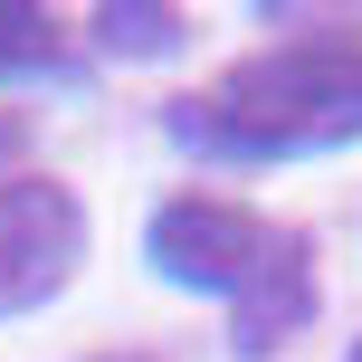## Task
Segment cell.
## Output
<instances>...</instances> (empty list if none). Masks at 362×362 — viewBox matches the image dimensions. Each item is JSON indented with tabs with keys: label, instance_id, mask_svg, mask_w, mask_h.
<instances>
[{
	"label": "cell",
	"instance_id": "cell-1",
	"mask_svg": "<svg viewBox=\"0 0 362 362\" xmlns=\"http://www.w3.org/2000/svg\"><path fill=\"white\" fill-rule=\"evenodd\" d=\"M172 134L229 163H286L362 134V38H296L257 48L219 76L210 95L172 105Z\"/></svg>",
	"mask_w": 362,
	"mask_h": 362
},
{
	"label": "cell",
	"instance_id": "cell-2",
	"mask_svg": "<svg viewBox=\"0 0 362 362\" xmlns=\"http://www.w3.org/2000/svg\"><path fill=\"white\" fill-rule=\"evenodd\" d=\"M153 267L191 296H229V344L248 362H267L296 325L315 315V248L276 219L238 210V200H210V191H181L153 210L144 229Z\"/></svg>",
	"mask_w": 362,
	"mask_h": 362
},
{
	"label": "cell",
	"instance_id": "cell-3",
	"mask_svg": "<svg viewBox=\"0 0 362 362\" xmlns=\"http://www.w3.org/2000/svg\"><path fill=\"white\" fill-rule=\"evenodd\" d=\"M86 267V200L67 181H0V315L48 305Z\"/></svg>",
	"mask_w": 362,
	"mask_h": 362
},
{
	"label": "cell",
	"instance_id": "cell-4",
	"mask_svg": "<svg viewBox=\"0 0 362 362\" xmlns=\"http://www.w3.org/2000/svg\"><path fill=\"white\" fill-rule=\"evenodd\" d=\"M48 67H67V29L48 10H10L0 0V76H48Z\"/></svg>",
	"mask_w": 362,
	"mask_h": 362
},
{
	"label": "cell",
	"instance_id": "cell-5",
	"mask_svg": "<svg viewBox=\"0 0 362 362\" xmlns=\"http://www.w3.org/2000/svg\"><path fill=\"white\" fill-rule=\"evenodd\" d=\"M115 57H172L181 48V10H95Z\"/></svg>",
	"mask_w": 362,
	"mask_h": 362
},
{
	"label": "cell",
	"instance_id": "cell-6",
	"mask_svg": "<svg viewBox=\"0 0 362 362\" xmlns=\"http://www.w3.org/2000/svg\"><path fill=\"white\" fill-rule=\"evenodd\" d=\"M353 362H362V344H353Z\"/></svg>",
	"mask_w": 362,
	"mask_h": 362
}]
</instances>
